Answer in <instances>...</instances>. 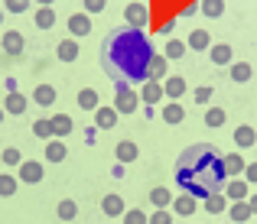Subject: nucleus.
I'll return each instance as SVG.
<instances>
[{"label": "nucleus", "mask_w": 257, "mask_h": 224, "mask_svg": "<svg viewBox=\"0 0 257 224\" xmlns=\"http://www.w3.org/2000/svg\"><path fill=\"white\" fill-rule=\"evenodd\" d=\"M221 166H225L228 179H241V172H244V156L241 153H228V156H221Z\"/></svg>", "instance_id": "4468645a"}, {"label": "nucleus", "mask_w": 257, "mask_h": 224, "mask_svg": "<svg viewBox=\"0 0 257 224\" xmlns=\"http://www.w3.org/2000/svg\"><path fill=\"white\" fill-rule=\"evenodd\" d=\"M114 88H117V94H114V111H117V117L120 114H134L140 107V98L131 91V85H127L124 78H117L114 81Z\"/></svg>", "instance_id": "f03ea898"}, {"label": "nucleus", "mask_w": 257, "mask_h": 224, "mask_svg": "<svg viewBox=\"0 0 257 224\" xmlns=\"http://www.w3.org/2000/svg\"><path fill=\"white\" fill-rule=\"evenodd\" d=\"M186 43H179V39H170V43H166V52H163V59L166 62H179L182 56H186Z\"/></svg>", "instance_id": "473e14b6"}, {"label": "nucleus", "mask_w": 257, "mask_h": 224, "mask_svg": "<svg viewBox=\"0 0 257 224\" xmlns=\"http://www.w3.org/2000/svg\"><path fill=\"white\" fill-rule=\"evenodd\" d=\"M247 208H251V214H257V195H247Z\"/></svg>", "instance_id": "de8ad7c7"}, {"label": "nucleus", "mask_w": 257, "mask_h": 224, "mask_svg": "<svg viewBox=\"0 0 257 224\" xmlns=\"http://www.w3.org/2000/svg\"><path fill=\"white\" fill-rule=\"evenodd\" d=\"M212 94H215V88L202 85V88H195V91H192V101H195V104H208V101H212Z\"/></svg>", "instance_id": "a19ab883"}, {"label": "nucleus", "mask_w": 257, "mask_h": 224, "mask_svg": "<svg viewBox=\"0 0 257 224\" xmlns=\"http://www.w3.org/2000/svg\"><path fill=\"white\" fill-rule=\"evenodd\" d=\"M107 7V0H85V13L88 17H94V13H101Z\"/></svg>", "instance_id": "37998d69"}, {"label": "nucleus", "mask_w": 257, "mask_h": 224, "mask_svg": "<svg viewBox=\"0 0 257 224\" xmlns=\"http://www.w3.org/2000/svg\"><path fill=\"white\" fill-rule=\"evenodd\" d=\"M208 59H212V65H231L234 62V49L228 43H212L208 46Z\"/></svg>", "instance_id": "0eeeda50"}, {"label": "nucleus", "mask_w": 257, "mask_h": 224, "mask_svg": "<svg viewBox=\"0 0 257 224\" xmlns=\"http://www.w3.org/2000/svg\"><path fill=\"white\" fill-rule=\"evenodd\" d=\"M20 175L17 179L20 182H30V185H36V182H43V175H46V169H43V162H36V159H23L20 162Z\"/></svg>", "instance_id": "20e7f679"}, {"label": "nucleus", "mask_w": 257, "mask_h": 224, "mask_svg": "<svg viewBox=\"0 0 257 224\" xmlns=\"http://www.w3.org/2000/svg\"><path fill=\"white\" fill-rule=\"evenodd\" d=\"M195 198L192 195H179V198H173V214H179V218H192L195 214Z\"/></svg>", "instance_id": "412c9836"}, {"label": "nucleus", "mask_w": 257, "mask_h": 224, "mask_svg": "<svg viewBox=\"0 0 257 224\" xmlns=\"http://www.w3.org/2000/svg\"><path fill=\"white\" fill-rule=\"evenodd\" d=\"M101 211L107 214V218H120V214L127 211V201H124V195H104V198H101Z\"/></svg>", "instance_id": "9b49d317"}, {"label": "nucleus", "mask_w": 257, "mask_h": 224, "mask_svg": "<svg viewBox=\"0 0 257 224\" xmlns=\"http://www.w3.org/2000/svg\"><path fill=\"white\" fill-rule=\"evenodd\" d=\"M205 124L212 127V130L221 127V124H225V111H221V107H208V111H205Z\"/></svg>", "instance_id": "4c0bfd02"}, {"label": "nucleus", "mask_w": 257, "mask_h": 224, "mask_svg": "<svg viewBox=\"0 0 257 224\" xmlns=\"http://www.w3.org/2000/svg\"><path fill=\"white\" fill-rule=\"evenodd\" d=\"M0 46H4V52L7 56H20L23 52V33H17V30H7L4 33V39H0Z\"/></svg>", "instance_id": "2eb2a0df"}, {"label": "nucleus", "mask_w": 257, "mask_h": 224, "mask_svg": "<svg viewBox=\"0 0 257 224\" xmlns=\"http://www.w3.org/2000/svg\"><path fill=\"white\" fill-rule=\"evenodd\" d=\"M4 117H7V114H4V107H0V124H4Z\"/></svg>", "instance_id": "8fccbe9b"}, {"label": "nucleus", "mask_w": 257, "mask_h": 224, "mask_svg": "<svg viewBox=\"0 0 257 224\" xmlns=\"http://www.w3.org/2000/svg\"><path fill=\"white\" fill-rule=\"evenodd\" d=\"M228 218H231V224H244V221H251L254 214H251V208H247V201H231V205H228Z\"/></svg>", "instance_id": "5701e85b"}, {"label": "nucleus", "mask_w": 257, "mask_h": 224, "mask_svg": "<svg viewBox=\"0 0 257 224\" xmlns=\"http://www.w3.org/2000/svg\"><path fill=\"white\" fill-rule=\"evenodd\" d=\"M160 85H163V98H170V101H179L182 94H186V78H182V75H170V78H163Z\"/></svg>", "instance_id": "1a4fd4ad"}, {"label": "nucleus", "mask_w": 257, "mask_h": 224, "mask_svg": "<svg viewBox=\"0 0 257 224\" xmlns=\"http://www.w3.org/2000/svg\"><path fill=\"white\" fill-rule=\"evenodd\" d=\"M147 224H173V211H166V208H157L153 214H147Z\"/></svg>", "instance_id": "58836bf2"}, {"label": "nucleus", "mask_w": 257, "mask_h": 224, "mask_svg": "<svg viewBox=\"0 0 257 224\" xmlns=\"http://www.w3.org/2000/svg\"><path fill=\"white\" fill-rule=\"evenodd\" d=\"M137 98L144 101L147 107L160 104V101H163V85H160V81H144V85H140V94H137Z\"/></svg>", "instance_id": "f8f14e48"}, {"label": "nucleus", "mask_w": 257, "mask_h": 224, "mask_svg": "<svg viewBox=\"0 0 257 224\" xmlns=\"http://www.w3.org/2000/svg\"><path fill=\"white\" fill-rule=\"evenodd\" d=\"M36 4H39V7H52V4H56V0H36Z\"/></svg>", "instance_id": "09e8293b"}, {"label": "nucleus", "mask_w": 257, "mask_h": 224, "mask_svg": "<svg viewBox=\"0 0 257 224\" xmlns=\"http://www.w3.org/2000/svg\"><path fill=\"white\" fill-rule=\"evenodd\" d=\"M124 17H127V26H131V30H144V26L150 23V7L147 4H127Z\"/></svg>", "instance_id": "7ed1b4c3"}, {"label": "nucleus", "mask_w": 257, "mask_h": 224, "mask_svg": "<svg viewBox=\"0 0 257 224\" xmlns=\"http://www.w3.org/2000/svg\"><path fill=\"white\" fill-rule=\"evenodd\" d=\"M208 46H212V33H208V30H192V33H189L186 49H192V52H208Z\"/></svg>", "instance_id": "ddd939ff"}, {"label": "nucleus", "mask_w": 257, "mask_h": 224, "mask_svg": "<svg viewBox=\"0 0 257 224\" xmlns=\"http://www.w3.org/2000/svg\"><path fill=\"white\" fill-rule=\"evenodd\" d=\"M98 140V127H85V143H94Z\"/></svg>", "instance_id": "c03bdc74"}, {"label": "nucleus", "mask_w": 257, "mask_h": 224, "mask_svg": "<svg viewBox=\"0 0 257 224\" xmlns=\"http://www.w3.org/2000/svg\"><path fill=\"white\" fill-rule=\"evenodd\" d=\"M199 10L205 20H218V17H225V0H202Z\"/></svg>", "instance_id": "bb28decb"}, {"label": "nucleus", "mask_w": 257, "mask_h": 224, "mask_svg": "<svg viewBox=\"0 0 257 224\" xmlns=\"http://www.w3.org/2000/svg\"><path fill=\"white\" fill-rule=\"evenodd\" d=\"M33 101H36L39 107H52V104H56V88H52V85H36Z\"/></svg>", "instance_id": "393cba45"}, {"label": "nucleus", "mask_w": 257, "mask_h": 224, "mask_svg": "<svg viewBox=\"0 0 257 224\" xmlns=\"http://www.w3.org/2000/svg\"><path fill=\"white\" fill-rule=\"evenodd\" d=\"M254 78V69L247 62H231V81H238V85H244V81Z\"/></svg>", "instance_id": "2f4dec72"}, {"label": "nucleus", "mask_w": 257, "mask_h": 224, "mask_svg": "<svg viewBox=\"0 0 257 224\" xmlns=\"http://www.w3.org/2000/svg\"><path fill=\"white\" fill-rule=\"evenodd\" d=\"M78 52H82V49H78V43H75V39H62V43H59L56 46V56H59V62H75V59H78Z\"/></svg>", "instance_id": "6ab92c4d"}, {"label": "nucleus", "mask_w": 257, "mask_h": 224, "mask_svg": "<svg viewBox=\"0 0 257 224\" xmlns=\"http://www.w3.org/2000/svg\"><path fill=\"white\" fill-rule=\"evenodd\" d=\"M114 124H117V111H114V107H104V104H101L98 111H94V127H98V130H111Z\"/></svg>", "instance_id": "f3484780"}, {"label": "nucleus", "mask_w": 257, "mask_h": 224, "mask_svg": "<svg viewBox=\"0 0 257 224\" xmlns=\"http://www.w3.org/2000/svg\"><path fill=\"white\" fill-rule=\"evenodd\" d=\"M69 156L65 140H46V162H62Z\"/></svg>", "instance_id": "aec40b11"}, {"label": "nucleus", "mask_w": 257, "mask_h": 224, "mask_svg": "<svg viewBox=\"0 0 257 224\" xmlns=\"http://www.w3.org/2000/svg\"><path fill=\"white\" fill-rule=\"evenodd\" d=\"M153 43L144 30H114L104 39V69L111 78H124L127 85H144L147 81V65L153 59Z\"/></svg>", "instance_id": "f257e3e1"}, {"label": "nucleus", "mask_w": 257, "mask_h": 224, "mask_svg": "<svg viewBox=\"0 0 257 224\" xmlns=\"http://www.w3.org/2000/svg\"><path fill=\"white\" fill-rule=\"evenodd\" d=\"M4 114H26V107H30V98L26 94H20V91H7V98H4Z\"/></svg>", "instance_id": "9d476101"}, {"label": "nucleus", "mask_w": 257, "mask_h": 224, "mask_svg": "<svg viewBox=\"0 0 257 224\" xmlns=\"http://www.w3.org/2000/svg\"><path fill=\"white\" fill-rule=\"evenodd\" d=\"M166 78V59L160 52H153L150 65H147V81H163Z\"/></svg>", "instance_id": "4be33fe9"}, {"label": "nucleus", "mask_w": 257, "mask_h": 224, "mask_svg": "<svg viewBox=\"0 0 257 224\" xmlns=\"http://www.w3.org/2000/svg\"><path fill=\"white\" fill-rule=\"evenodd\" d=\"M49 127H52V140H65L72 130H75V124H72L69 114H52V117H49Z\"/></svg>", "instance_id": "423d86ee"}, {"label": "nucleus", "mask_w": 257, "mask_h": 224, "mask_svg": "<svg viewBox=\"0 0 257 224\" xmlns=\"http://www.w3.org/2000/svg\"><path fill=\"white\" fill-rule=\"evenodd\" d=\"M88 33H91V17H88V13H72L69 17V36L82 39V36H88Z\"/></svg>", "instance_id": "6e6552de"}, {"label": "nucleus", "mask_w": 257, "mask_h": 224, "mask_svg": "<svg viewBox=\"0 0 257 224\" xmlns=\"http://www.w3.org/2000/svg\"><path fill=\"white\" fill-rule=\"evenodd\" d=\"M241 179H244L247 185H257V162H247L244 172H241Z\"/></svg>", "instance_id": "79ce46f5"}, {"label": "nucleus", "mask_w": 257, "mask_h": 224, "mask_svg": "<svg viewBox=\"0 0 257 224\" xmlns=\"http://www.w3.org/2000/svg\"><path fill=\"white\" fill-rule=\"evenodd\" d=\"M33 133H36V140H52L49 117H43V120H33Z\"/></svg>", "instance_id": "e433bc0d"}, {"label": "nucleus", "mask_w": 257, "mask_h": 224, "mask_svg": "<svg viewBox=\"0 0 257 224\" xmlns=\"http://www.w3.org/2000/svg\"><path fill=\"white\" fill-rule=\"evenodd\" d=\"M228 205H231V201H228L221 192H212V195L205 198V211H208V214H221V211H228Z\"/></svg>", "instance_id": "cd10ccee"}, {"label": "nucleus", "mask_w": 257, "mask_h": 224, "mask_svg": "<svg viewBox=\"0 0 257 224\" xmlns=\"http://www.w3.org/2000/svg\"><path fill=\"white\" fill-rule=\"evenodd\" d=\"M182 117H186V107H182L179 101H170V104L163 107V120L166 124H182Z\"/></svg>", "instance_id": "7c9ffc66"}, {"label": "nucleus", "mask_w": 257, "mask_h": 224, "mask_svg": "<svg viewBox=\"0 0 257 224\" xmlns=\"http://www.w3.org/2000/svg\"><path fill=\"white\" fill-rule=\"evenodd\" d=\"M36 26L39 30H52V26H56V10H52V7H36Z\"/></svg>", "instance_id": "c756f323"}, {"label": "nucleus", "mask_w": 257, "mask_h": 224, "mask_svg": "<svg viewBox=\"0 0 257 224\" xmlns=\"http://www.w3.org/2000/svg\"><path fill=\"white\" fill-rule=\"evenodd\" d=\"M78 107H82V111H98L101 107L98 91H94V88H82V91H78Z\"/></svg>", "instance_id": "a878e982"}, {"label": "nucleus", "mask_w": 257, "mask_h": 224, "mask_svg": "<svg viewBox=\"0 0 257 224\" xmlns=\"http://www.w3.org/2000/svg\"><path fill=\"white\" fill-rule=\"evenodd\" d=\"M111 175H114V179H124V166H120V162H114V166H111Z\"/></svg>", "instance_id": "a18cd8bd"}, {"label": "nucleus", "mask_w": 257, "mask_h": 224, "mask_svg": "<svg viewBox=\"0 0 257 224\" xmlns=\"http://www.w3.org/2000/svg\"><path fill=\"white\" fill-rule=\"evenodd\" d=\"M254 143H257V130L251 124H241L238 130H234V146L238 149H251Z\"/></svg>", "instance_id": "dca6fc26"}, {"label": "nucleus", "mask_w": 257, "mask_h": 224, "mask_svg": "<svg viewBox=\"0 0 257 224\" xmlns=\"http://www.w3.org/2000/svg\"><path fill=\"white\" fill-rule=\"evenodd\" d=\"M120 221L124 224H147V211L144 208H127V211L120 214Z\"/></svg>", "instance_id": "f704fd0d"}, {"label": "nucleus", "mask_w": 257, "mask_h": 224, "mask_svg": "<svg viewBox=\"0 0 257 224\" xmlns=\"http://www.w3.org/2000/svg\"><path fill=\"white\" fill-rule=\"evenodd\" d=\"M0 23H4V7H0Z\"/></svg>", "instance_id": "3c124183"}, {"label": "nucleus", "mask_w": 257, "mask_h": 224, "mask_svg": "<svg viewBox=\"0 0 257 224\" xmlns=\"http://www.w3.org/2000/svg\"><path fill=\"white\" fill-rule=\"evenodd\" d=\"M0 159H4V166H20V162H23V153H20V149L17 146H7L4 149V153H0Z\"/></svg>", "instance_id": "c9c22d12"}, {"label": "nucleus", "mask_w": 257, "mask_h": 224, "mask_svg": "<svg viewBox=\"0 0 257 224\" xmlns=\"http://www.w3.org/2000/svg\"><path fill=\"white\" fill-rule=\"evenodd\" d=\"M17 188H20V179H17V175L0 172V198H13V195H17Z\"/></svg>", "instance_id": "c85d7f7f"}, {"label": "nucleus", "mask_w": 257, "mask_h": 224, "mask_svg": "<svg viewBox=\"0 0 257 224\" xmlns=\"http://www.w3.org/2000/svg\"><path fill=\"white\" fill-rule=\"evenodd\" d=\"M173 198H176V195H173L166 185L150 188V205H153V208H170V205H173Z\"/></svg>", "instance_id": "b1692460"}, {"label": "nucleus", "mask_w": 257, "mask_h": 224, "mask_svg": "<svg viewBox=\"0 0 257 224\" xmlns=\"http://www.w3.org/2000/svg\"><path fill=\"white\" fill-rule=\"evenodd\" d=\"M33 7V0H4V10L7 13H26Z\"/></svg>", "instance_id": "ea45409f"}, {"label": "nucleus", "mask_w": 257, "mask_h": 224, "mask_svg": "<svg viewBox=\"0 0 257 224\" xmlns=\"http://www.w3.org/2000/svg\"><path fill=\"white\" fill-rule=\"evenodd\" d=\"M221 195H225L228 201H247V195H251V185H247L244 179H228L225 188H221Z\"/></svg>", "instance_id": "39448f33"}, {"label": "nucleus", "mask_w": 257, "mask_h": 224, "mask_svg": "<svg viewBox=\"0 0 257 224\" xmlns=\"http://www.w3.org/2000/svg\"><path fill=\"white\" fill-rule=\"evenodd\" d=\"M56 214H59L62 221H72V218L78 214V205H75V198H62V201L56 205Z\"/></svg>", "instance_id": "72a5a7b5"}, {"label": "nucleus", "mask_w": 257, "mask_h": 224, "mask_svg": "<svg viewBox=\"0 0 257 224\" xmlns=\"http://www.w3.org/2000/svg\"><path fill=\"white\" fill-rule=\"evenodd\" d=\"M160 30H163V36H173V30H176V20H166V23L160 26Z\"/></svg>", "instance_id": "49530a36"}, {"label": "nucleus", "mask_w": 257, "mask_h": 224, "mask_svg": "<svg viewBox=\"0 0 257 224\" xmlns=\"http://www.w3.org/2000/svg\"><path fill=\"white\" fill-rule=\"evenodd\" d=\"M134 159H140V146L134 143V140H120L117 143V162L127 166V162H134Z\"/></svg>", "instance_id": "a211bd4d"}]
</instances>
